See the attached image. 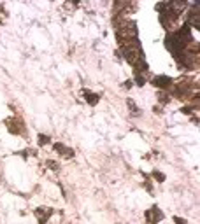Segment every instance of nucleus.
<instances>
[{
  "mask_svg": "<svg viewBox=\"0 0 200 224\" xmlns=\"http://www.w3.org/2000/svg\"><path fill=\"white\" fill-rule=\"evenodd\" d=\"M170 82H172L170 77H165V75L156 77V79H155V84H156V86H160V88H163V86H169Z\"/></svg>",
  "mask_w": 200,
  "mask_h": 224,
  "instance_id": "f257e3e1",
  "label": "nucleus"
},
{
  "mask_svg": "<svg viewBox=\"0 0 200 224\" xmlns=\"http://www.w3.org/2000/svg\"><path fill=\"white\" fill-rule=\"evenodd\" d=\"M55 147H56L58 151H62V152H65V156H74V151H72V149H65V147L62 145V144H56Z\"/></svg>",
  "mask_w": 200,
  "mask_h": 224,
  "instance_id": "f03ea898",
  "label": "nucleus"
},
{
  "mask_svg": "<svg viewBox=\"0 0 200 224\" xmlns=\"http://www.w3.org/2000/svg\"><path fill=\"white\" fill-rule=\"evenodd\" d=\"M176 222H177V224H186V221H184V219H177V217H176Z\"/></svg>",
  "mask_w": 200,
  "mask_h": 224,
  "instance_id": "7ed1b4c3",
  "label": "nucleus"
}]
</instances>
